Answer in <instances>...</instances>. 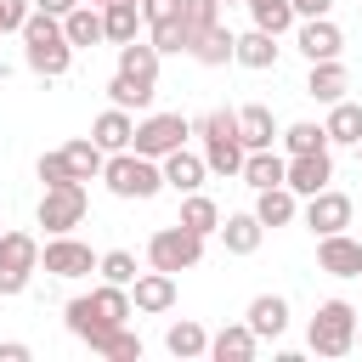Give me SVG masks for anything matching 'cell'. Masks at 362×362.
Returning a JSON list of instances; mask_svg holds the SVG:
<instances>
[{
    "label": "cell",
    "instance_id": "cell-12",
    "mask_svg": "<svg viewBox=\"0 0 362 362\" xmlns=\"http://www.w3.org/2000/svg\"><path fill=\"white\" fill-rule=\"evenodd\" d=\"M294 45H300V57H305V62H328V57H339V51H345V34H339V23H334V17H300Z\"/></svg>",
    "mask_w": 362,
    "mask_h": 362
},
{
    "label": "cell",
    "instance_id": "cell-42",
    "mask_svg": "<svg viewBox=\"0 0 362 362\" xmlns=\"http://www.w3.org/2000/svg\"><path fill=\"white\" fill-rule=\"evenodd\" d=\"M141 6V23L153 28V23H170V17H181V0H136Z\"/></svg>",
    "mask_w": 362,
    "mask_h": 362
},
{
    "label": "cell",
    "instance_id": "cell-39",
    "mask_svg": "<svg viewBox=\"0 0 362 362\" xmlns=\"http://www.w3.org/2000/svg\"><path fill=\"white\" fill-rule=\"evenodd\" d=\"M181 23L192 28V40L204 34V28H215L221 23V0H181Z\"/></svg>",
    "mask_w": 362,
    "mask_h": 362
},
{
    "label": "cell",
    "instance_id": "cell-34",
    "mask_svg": "<svg viewBox=\"0 0 362 362\" xmlns=\"http://www.w3.org/2000/svg\"><path fill=\"white\" fill-rule=\"evenodd\" d=\"M249 6V17H255V28H266V34H288L300 17H294V0H243Z\"/></svg>",
    "mask_w": 362,
    "mask_h": 362
},
{
    "label": "cell",
    "instance_id": "cell-26",
    "mask_svg": "<svg viewBox=\"0 0 362 362\" xmlns=\"http://www.w3.org/2000/svg\"><path fill=\"white\" fill-rule=\"evenodd\" d=\"M345 85H351V74H345V62H339V57L311 62V74H305V96H317V102H339V96H345Z\"/></svg>",
    "mask_w": 362,
    "mask_h": 362
},
{
    "label": "cell",
    "instance_id": "cell-5",
    "mask_svg": "<svg viewBox=\"0 0 362 362\" xmlns=\"http://www.w3.org/2000/svg\"><path fill=\"white\" fill-rule=\"evenodd\" d=\"M40 272V238L34 232H0V294H23Z\"/></svg>",
    "mask_w": 362,
    "mask_h": 362
},
{
    "label": "cell",
    "instance_id": "cell-16",
    "mask_svg": "<svg viewBox=\"0 0 362 362\" xmlns=\"http://www.w3.org/2000/svg\"><path fill=\"white\" fill-rule=\"evenodd\" d=\"M130 136H136V119H130L124 107H113V102L90 119V141H96L102 153H124V147H130Z\"/></svg>",
    "mask_w": 362,
    "mask_h": 362
},
{
    "label": "cell",
    "instance_id": "cell-11",
    "mask_svg": "<svg viewBox=\"0 0 362 362\" xmlns=\"http://www.w3.org/2000/svg\"><path fill=\"white\" fill-rule=\"evenodd\" d=\"M328 181H334V158H328V147H322V153H294L288 170H283V187H288L294 198H311V192H322Z\"/></svg>",
    "mask_w": 362,
    "mask_h": 362
},
{
    "label": "cell",
    "instance_id": "cell-45",
    "mask_svg": "<svg viewBox=\"0 0 362 362\" xmlns=\"http://www.w3.org/2000/svg\"><path fill=\"white\" fill-rule=\"evenodd\" d=\"M79 0H34V11H51V17H68Z\"/></svg>",
    "mask_w": 362,
    "mask_h": 362
},
{
    "label": "cell",
    "instance_id": "cell-49",
    "mask_svg": "<svg viewBox=\"0 0 362 362\" xmlns=\"http://www.w3.org/2000/svg\"><path fill=\"white\" fill-rule=\"evenodd\" d=\"M226 6H238V0H226Z\"/></svg>",
    "mask_w": 362,
    "mask_h": 362
},
{
    "label": "cell",
    "instance_id": "cell-21",
    "mask_svg": "<svg viewBox=\"0 0 362 362\" xmlns=\"http://www.w3.org/2000/svg\"><path fill=\"white\" fill-rule=\"evenodd\" d=\"M221 243H226V255H255L260 249V238H266V226L255 221V209H243V215H221Z\"/></svg>",
    "mask_w": 362,
    "mask_h": 362
},
{
    "label": "cell",
    "instance_id": "cell-20",
    "mask_svg": "<svg viewBox=\"0 0 362 362\" xmlns=\"http://www.w3.org/2000/svg\"><path fill=\"white\" fill-rule=\"evenodd\" d=\"M238 141L255 153V147H277V119H272V107L266 102H249V107H238Z\"/></svg>",
    "mask_w": 362,
    "mask_h": 362
},
{
    "label": "cell",
    "instance_id": "cell-48",
    "mask_svg": "<svg viewBox=\"0 0 362 362\" xmlns=\"http://www.w3.org/2000/svg\"><path fill=\"white\" fill-rule=\"evenodd\" d=\"M356 158H362V141H356Z\"/></svg>",
    "mask_w": 362,
    "mask_h": 362
},
{
    "label": "cell",
    "instance_id": "cell-6",
    "mask_svg": "<svg viewBox=\"0 0 362 362\" xmlns=\"http://www.w3.org/2000/svg\"><path fill=\"white\" fill-rule=\"evenodd\" d=\"M187 136H192V119H187V113H147V119L136 124V136H130V153L164 158V153L187 147Z\"/></svg>",
    "mask_w": 362,
    "mask_h": 362
},
{
    "label": "cell",
    "instance_id": "cell-4",
    "mask_svg": "<svg viewBox=\"0 0 362 362\" xmlns=\"http://www.w3.org/2000/svg\"><path fill=\"white\" fill-rule=\"evenodd\" d=\"M198 260H204V238L187 232L181 221H175V226H158V232L147 238V266H158V272H170V277H175V272H192Z\"/></svg>",
    "mask_w": 362,
    "mask_h": 362
},
{
    "label": "cell",
    "instance_id": "cell-37",
    "mask_svg": "<svg viewBox=\"0 0 362 362\" xmlns=\"http://www.w3.org/2000/svg\"><path fill=\"white\" fill-rule=\"evenodd\" d=\"M96 272H102V283H136V255L130 249H107V255H96Z\"/></svg>",
    "mask_w": 362,
    "mask_h": 362
},
{
    "label": "cell",
    "instance_id": "cell-1",
    "mask_svg": "<svg viewBox=\"0 0 362 362\" xmlns=\"http://www.w3.org/2000/svg\"><path fill=\"white\" fill-rule=\"evenodd\" d=\"M17 34H23V62H28V74L62 79V74L74 68V45H68V34H62V17L28 11V23H23Z\"/></svg>",
    "mask_w": 362,
    "mask_h": 362
},
{
    "label": "cell",
    "instance_id": "cell-25",
    "mask_svg": "<svg viewBox=\"0 0 362 362\" xmlns=\"http://www.w3.org/2000/svg\"><path fill=\"white\" fill-rule=\"evenodd\" d=\"M232 62H243V68H277V34H266V28H249V34H238V45H232Z\"/></svg>",
    "mask_w": 362,
    "mask_h": 362
},
{
    "label": "cell",
    "instance_id": "cell-43",
    "mask_svg": "<svg viewBox=\"0 0 362 362\" xmlns=\"http://www.w3.org/2000/svg\"><path fill=\"white\" fill-rule=\"evenodd\" d=\"M334 0H294V17H328Z\"/></svg>",
    "mask_w": 362,
    "mask_h": 362
},
{
    "label": "cell",
    "instance_id": "cell-44",
    "mask_svg": "<svg viewBox=\"0 0 362 362\" xmlns=\"http://www.w3.org/2000/svg\"><path fill=\"white\" fill-rule=\"evenodd\" d=\"M28 356H34V351H28L23 339H6V345H0V362H28Z\"/></svg>",
    "mask_w": 362,
    "mask_h": 362
},
{
    "label": "cell",
    "instance_id": "cell-36",
    "mask_svg": "<svg viewBox=\"0 0 362 362\" xmlns=\"http://www.w3.org/2000/svg\"><path fill=\"white\" fill-rule=\"evenodd\" d=\"M153 51H158V57H181V51H192V28H187L181 17L153 23Z\"/></svg>",
    "mask_w": 362,
    "mask_h": 362
},
{
    "label": "cell",
    "instance_id": "cell-40",
    "mask_svg": "<svg viewBox=\"0 0 362 362\" xmlns=\"http://www.w3.org/2000/svg\"><path fill=\"white\" fill-rule=\"evenodd\" d=\"M40 181H45V187H62V181H74V170H68L62 147H57V153H40Z\"/></svg>",
    "mask_w": 362,
    "mask_h": 362
},
{
    "label": "cell",
    "instance_id": "cell-2",
    "mask_svg": "<svg viewBox=\"0 0 362 362\" xmlns=\"http://www.w3.org/2000/svg\"><path fill=\"white\" fill-rule=\"evenodd\" d=\"M102 181H107L113 198H130V204H147V198L164 192V170H158V158H141V153H130V147H124V153H107Z\"/></svg>",
    "mask_w": 362,
    "mask_h": 362
},
{
    "label": "cell",
    "instance_id": "cell-15",
    "mask_svg": "<svg viewBox=\"0 0 362 362\" xmlns=\"http://www.w3.org/2000/svg\"><path fill=\"white\" fill-rule=\"evenodd\" d=\"M130 305L136 311H147V317H158V311H170L175 305V277L170 272H136V283H130Z\"/></svg>",
    "mask_w": 362,
    "mask_h": 362
},
{
    "label": "cell",
    "instance_id": "cell-9",
    "mask_svg": "<svg viewBox=\"0 0 362 362\" xmlns=\"http://www.w3.org/2000/svg\"><path fill=\"white\" fill-rule=\"evenodd\" d=\"M119 79H130L136 85V96L153 107V90H158V51H153V40H124L119 45V68H113Z\"/></svg>",
    "mask_w": 362,
    "mask_h": 362
},
{
    "label": "cell",
    "instance_id": "cell-18",
    "mask_svg": "<svg viewBox=\"0 0 362 362\" xmlns=\"http://www.w3.org/2000/svg\"><path fill=\"white\" fill-rule=\"evenodd\" d=\"M283 170H288V158H283L277 147H255V153H243L238 181L255 187V192H266V187H283Z\"/></svg>",
    "mask_w": 362,
    "mask_h": 362
},
{
    "label": "cell",
    "instance_id": "cell-35",
    "mask_svg": "<svg viewBox=\"0 0 362 362\" xmlns=\"http://www.w3.org/2000/svg\"><path fill=\"white\" fill-rule=\"evenodd\" d=\"M277 141L288 147V158H294V153H322V147H328V130H322V124H311V119H300V124L277 130Z\"/></svg>",
    "mask_w": 362,
    "mask_h": 362
},
{
    "label": "cell",
    "instance_id": "cell-28",
    "mask_svg": "<svg viewBox=\"0 0 362 362\" xmlns=\"http://www.w3.org/2000/svg\"><path fill=\"white\" fill-rule=\"evenodd\" d=\"M136 28H141V6H136V0H107V6H102V34H107V45L136 40Z\"/></svg>",
    "mask_w": 362,
    "mask_h": 362
},
{
    "label": "cell",
    "instance_id": "cell-41",
    "mask_svg": "<svg viewBox=\"0 0 362 362\" xmlns=\"http://www.w3.org/2000/svg\"><path fill=\"white\" fill-rule=\"evenodd\" d=\"M28 11H34V0H0V34H17L28 23Z\"/></svg>",
    "mask_w": 362,
    "mask_h": 362
},
{
    "label": "cell",
    "instance_id": "cell-3",
    "mask_svg": "<svg viewBox=\"0 0 362 362\" xmlns=\"http://www.w3.org/2000/svg\"><path fill=\"white\" fill-rule=\"evenodd\" d=\"M305 345H311V356H328V362L351 356L356 351V305L351 300H322L311 328H305Z\"/></svg>",
    "mask_w": 362,
    "mask_h": 362
},
{
    "label": "cell",
    "instance_id": "cell-32",
    "mask_svg": "<svg viewBox=\"0 0 362 362\" xmlns=\"http://www.w3.org/2000/svg\"><path fill=\"white\" fill-rule=\"evenodd\" d=\"M187 232H198V238H209L215 226H221V204L215 198H204V192H181V215H175Z\"/></svg>",
    "mask_w": 362,
    "mask_h": 362
},
{
    "label": "cell",
    "instance_id": "cell-17",
    "mask_svg": "<svg viewBox=\"0 0 362 362\" xmlns=\"http://www.w3.org/2000/svg\"><path fill=\"white\" fill-rule=\"evenodd\" d=\"M158 170H164V187H175V192H198V187H204V175H209L204 153H187V147L164 153V158H158Z\"/></svg>",
    "mask_w": 362,
    "mask_h": 362
},
{
    "label": "cell",
    "instance_id": "cell-22",
    "mask_svg": "<svg viewBox=\"0 0 362 362\" xmlns=\"http://www.w3.org/2000/svg\"><path fill=\"white\" fill-rule=\"evenodd\" d=\"M255 351H260V339H255L249 322H226L221 334H209V356L215 362H249Z\"/></svg>",
    "mask_w": 362,
    "mask_h": 362
},
{
    "label": "cell",
    "instance_id": "cell-38",
    "mask_svg": "<svg viewBox=\"0 0 362 362\" xmlns=\"http://www.w3.org/2000/svg\"><path fill=\"white\" fill-rule=\"evenodd\" d=\"M96 356H107V362H141V334H130V322H124V328H113L102 339Z\"/></svg>",
    "mask_w": 362,
    "mask_h": 362
},
{
    "label": "cell",
    "instance_id": "cell-31",
    "mask_svg": "<svg viewBox=\"0 0 362 362\" xmlns=\"http://www.w3.org/2000/svg\"><path fill=\"white\" fill-rule=\"evenodd\" d=\"M243 153H249V147H243L232 130H226V136H204V164H209L215 175H238V170H243Z\"/></svg>",
    "mask_w": 362,
    "mask_h": 362
},
{
    "label": "cell",
    "instance_id": "cell-33",
    "mask_svg": "<svg viewBox=\"0 0 362 362\" xmlns=\"http://www.w3.org/2000/svg\"><path fill=\"white\" fill-rule=\"evenodd\" d=\"M62 158H68V170H74V181H96L102 175V164H107V153L90 141V136H79V141H68L62 147Z\"/></svg>",
    "mask_w": 362,
    "mask_h": 362
},
{
    "label": "cell",
    "instance_id": "cell-30",
    "mask_svg": "<svg viewBox=\"0 0 362 362\" xmlns=\"http://www.w3.org/2000/svg\"><path fill=\"white\" fill-rule=\"evenodd\" d=\"M164 351H170V356H181V362H192V356H209V334H204V322H192V317L170 322V334H164Z\"/></svg>",
    "mask_w": 362,
    "mask_h": 362
},
{
    "label": "cell",
    "instance_id": "cell-19",
    "mask_svg": "<svg viewBox=\"0 0 362 362\" xmlns=\"http://www.w3.org/2000/svg\"><path fill=\"white\" fill-rule=\"evenodd\" d=\"M243 322L255 328V339H283V328H288V300H283V294H255L249 311H243Z\"/></svg>",
    "mask_w": 362,
    "mask_h": 362
},
{
    "label": "cell",
    "instance_id": "cell-7",
    "mask_svg": "<svg viewBox=\"0 0 362 362\" xmlns=\"http://www.w3.org/2000/svg\"><path fill=\"white\" fill-rule=\"evenodd\" d=\"M85 209H90L85 181L45 187V192H40V226H45V238H51V232H74V226H85Z\"/></svg>",
    "mask_w": 362,
    "mask_h": 362
},
{
    "label": "cell",
    "instance_id": "cell-8",
    "mask_svg": "<svg viewBox=\"0 0 362 362\" xmlns=\"http://www.w3.org/2000/svg\"><path fill=\"white\" fill-rule=\"evenodd\" d=\"M40 266H45L51 277H85V272H96V255H90V243H79L74 232H51V238L40 243Z\"/></svg>",
    "mask_w": 362,
    "mask_h": 362
},
{
    "label": "cell",
    "instance_id": "cell-14",
    "mask_svg": "<svg viewBox=\"0 0 362 362\" xmlns=\"http://www.w3.org/2000/svg\"><path fill=\"white\" fill-rule=\"evenodd\" d=\"M317 266L328 277H362V243L351 232H322L317 238Z\"/></svg>",
    "mask_w": 362,
    "mask_h": 362
},
{
    "label": "cell",
    "instance_id": "cell-29",
    "mask_svg": "<svg viewBox=\"0 0 362 362\" xmlns=\"http://www.w3.org/2000/svg\"><path fill=\"white\" fill-rule=\"evenodd\" d=\"M232 45H238V34H232L226 23H215V28H204V34L192 40L187 57H198L204 68H226V62H232Z\"/></svg>",
    "mask_w": 362,
    "mask_h": 362
},
{
    "label": "cell",
    "instance_id": "cell-23",
    "mask_svg": "<svg viewBox=\"0 0 362 362\" xmlns=\"http://www.w3.org/2000/svg\"><path fill=\"white\" fill-rule=\"evenodd\" d=\"M322 130H328V147H356L362 141V102H328V119H322Z\"/></svg>",
    "mask_w": 362,
    "mask_h": 362
},
{
    "label": "cell",
    "instance_id": "cell-24",
    "mask_svg": "<svg viewBox=\"0 0 362 362\" xmlns=\"http://www.w3.org/2000/svg\"><path fill=\"white\" fill-rule=\"evenodd\" d=\"M62 34H68V45H74V51L102 45V40H107V34H102V6H85V0H79V6L62 17Z\"/></svg>",
    "mask_w": 362,
    "mask_h": 362
},
{
    "label": "cell",
    "instance_id": "cell-13",
    "mask_svg": "<svg viewBox=\"0 0 362 362\" xmlns=\"http://www.w3.org/2000/svg\"><path fill=\"white\" fill-rule=\"evenodd\" d=\"M62 322H68V334H74V339H85L90 351H102V339H107L113 328H124V322H107V317L90 305V294H74V300L62 305Z\"/></svg>",
    "mask_w": 362,
    "mask_h": 362
},
{
    "label": "cell",
    "instance_id": "cell-27",
    "mask_svg": "<svg viewBox=\"0 0 362 362\" xmlns=\"http://www.w3.org/2000/svg\"><path fill=\"white\" fill-rule=\"evenodd\" d=\"M255 221L260 226H288V221H300V198L288 187H266V192H255Z\"/></svg>",
    "mask_w": 362,
    "mask_h": 362
},
{
    "label": "cell",
    "instance_id": "cell-47",
    "mask_svg": "<svg viewBox=\"0 0 362 362\" xmlns=\"http://www.w3.org/2000/svg\"><path fill=\"white\" fill-rule=\"evenodd\" d=\"M85 6H107V0H85Z\"/></svg>",
    "mask_w": 362,
    "mask_h": 362
},
{
    "label": "cell",
    "instance_id": "cell-10",
    "mask_svg": "<svg viewBox=\"0 0 362 362\" xmlns=\"http://www.w3.org/2000/svg\"><path fill=\"white\" fill-rule=\"evenodd\" d=\"M351 215H356V204H351L339 187H322V192H311V198L300 204V221H305L317 238H322V232H345Z\"/></svg>",
    "mask_w": 362,
    "mask_h": 362
},
{
    "label": "cell",
    "instance_id": "cell-46",
    "mask_svg": "<svg viewBox=\"0 0 362 362\" xmlns=\"http://www.w3.org/2000/svg\"><path fill=\"white\" fill-rule=\"evenodd\" d=\"M356 345H362V311H356Z\"/></svg>",
    "mask_w": 362,
    "mask_h": 362
}]
</instances>
